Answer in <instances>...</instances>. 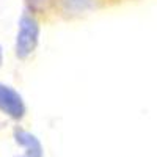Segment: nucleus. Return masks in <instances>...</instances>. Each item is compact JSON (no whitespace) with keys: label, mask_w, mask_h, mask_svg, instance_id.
<instances>
[{"label":"nucleus","mask_w":157,"mask_h":157,"mask_svg":"<svg viewBox=\"0 0 157 157\" xmlns=\"http://www.w3.org/2000/svg\"><path fill=\"white\" fill-rule=\"evenodd\" d=\"M39 33H41V27L38 19L32 13H22L17 22V33L14 41V52L17 58L25 60L36 50L39 44Z\"/></svg>","instance_id":"f257e3e1"},{"label":"nucleus","mask_w":157,"mask_h":157,"mask_svg":"<svg viewBox=\"0 0 157 157\" xmlns=\"http://www.w3.org/2000/svg\"><path fill=\"white\" fill-rule=\"evenodd\" d=\"M0 112L14 121H21L27 113L22 94L13 86L0 82Z\"/></svg>","instance_id":"f03ea898"},{"label":"nucleus","mask_w":157,"mask_h":157,"mask_svg":"<svg viewBox=\"0 0 157 157\" xmlns=\"http://www.w3.org/2000/svg\"><path fill=\"white\" fill-rule=\"evenodd\" d=\"M13 137H14L16 145L24 149V152L16 157H43L44 155L43 145L35 134L29 132V130H25L22 127H16L14 132H13Z\"/></svg>","instance_id":"7ed1b4c3"},{"label":"nucleus","mask_w":157,"mask_h":157,"mask_svg":"<svg viewBox=\"0 0 157 157\" xmlns=\"http://www.w3.org/2000/svg\"><path fill=\"white\" fill-rule=\"evenodd\" d=\"M96 0H61L64 11L68 13H85L94 6Z\"/></svg>","instance_id":"20e7f679"},{"label":"nucleus","mask_w":157,"mask_h":157,"mask_svg":"<svg viewBox=\"0 0 157 157\" xmlns=\"http://www.w3.org/2000/svg\"><path fill=\"white\" fill-rule=\"evenodd\" d=\"M27 3L32 6V8H39L46 3V0H27Z\"/></svg>","instance_id":"39448f33"},{"label":"nucleus","mask_w":157,"mask_h":157,"mask_svg":"<svg viewBox=\"0 0 157 157\" xmlns=\"http://www.w3.org/2000/svg\"><path fill=\"white\" fill-rule=\"evenodd\" d=\"M2 63H3V49L0 46V66H2Z\"/></svg>","instance_id":"423d86ee"}]
</instances>
